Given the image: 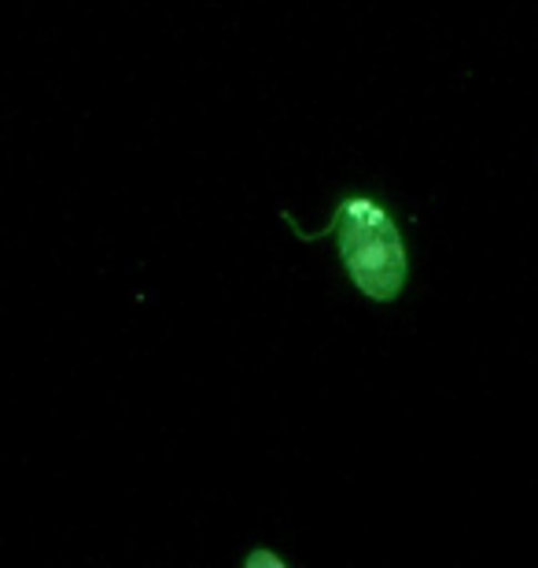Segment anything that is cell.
I'll list each match as a JSON object with an SVG mask.
<instances>
[{"label":"cell","instance_id":"6da1fadb","mask_svg":"<svg viewBox=\"0 0 538 568\" xmlns=\"http://www.w3.org/2000/svg\"><path fill=\"white\" fill-rule=\"evenodd\" d=\"M284 225H292L295 236L317 241V236H336L339 263L347 270L351 284L373 303H392L406 288V244L395 219L373 196H347L339 200L336 214L322 233H306L292 214H284Z\"/></svg>","mask_w":538,"mask_h":568}]
</instances>
